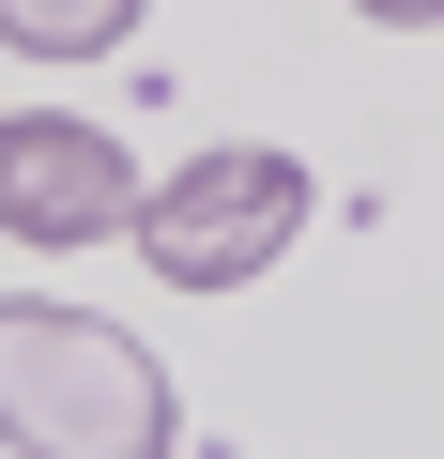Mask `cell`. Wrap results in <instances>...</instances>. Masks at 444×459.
Returning a JSON list of instances; mask_svg holds the SVG:
<instances>
[{
    "instance_id": "6da1fadb",
    "label": "cell",
    "mask_w": 444,
    "mask_h": 459,
    "mask_svg": "<svg viewBox=\"0 0 444 459\" xmlns=\"http://www.w3.org/2000/svg\"><path fill=\"white\" fill-rule=\"evenodd\" d=\"M0 444L16 459H169L184 398L123 322L62 291H0Z\"/></svg>"
},
{
    "instance_id": "7a4b0ae2",
    "label": "cell",
    "mask_w": 444,
    "mask_h": 459,
    "mask_svg": "<svg viewBox=\"0 0 444 459\" xmlns=\"http://www.w3.org/2000/svg\"><path fill=\"white\" fill-rule=\"evenodd\" d=\"M307 199H322V184H307L276 138H214V153H184V169L138 199V261H153L169 291H246V276L292 261Z\"/></svg>"
},
{
    "instance_id": "3957f363",
    "label": "cell",
    "mask_w": 444,
    "mask_h": 459,
    "mask_svg": "<svg viewBox=\"0 0 444 459\" xmlns=\"http://www.w3.org/2000/svg\"><path fill=\"white\" fill-rule=\"evenodd\" d=\"M138 153L108 138V123H77V108H0V230L16 246H108V230H138Z\"/></svg>"
},
{
    "instance_id": "277c9868",
    "label": "cell",
    "mask_w": 444,
    "mask_h": 459,
    "mask_svg": "<svg viewBox=\"0 0 444 459\" xmlns=\"http://www.w3.org/2000/svg\"><path fill=\"white\" fill-rule=\"evenodd\" d=\"M138 31V0H0V47L16 62H108Z\"/></svg>"
},
{
    "instance_id": "5b68a950",
    "label": "cell",
    "mask_w": 444,
    "mask_h": 459,
    "mask_svg": "<svg viewBox=\"0 0 444 459\" xmlns=\"http://www.w3.org/2000/svg\"><path fill=\"white\" fill-rule=\"evenodd\" d=\"M353 16H383V31H444V0H353Z\"/></svg>"
}]
</instances>
